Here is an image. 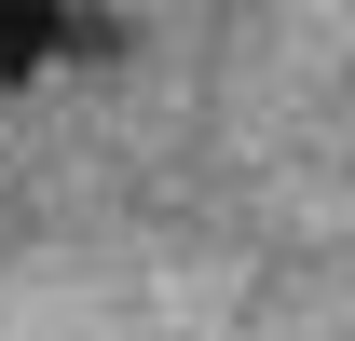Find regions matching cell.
<instances>
[{"instance_id":"6da1fadb","label":"cell","mask_w":355,"mask_h":341,"mask_svg":"<svg viewBox=\"0 0 355 341\" xmlns=\"http://www.w3.org/2000/svg\"><path fill=\"white\" fill-rule=\"evenodd\" d=\"M69 42H83V14H69V0H0V82H42Z\"/></svg>"}]
</instances>
